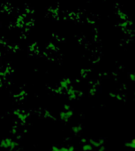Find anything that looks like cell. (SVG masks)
<instances>
[{"label":"cell","mask_w":135,"mask_h":151,"mask_svg":"<svg viewBox=\"0 0 135 151\" xmlns=\"http://www.w3.org/2000/svg\"><path fill=\"white\" fill-rule=\"evenodd\" d=\"M0 147L5 149L13 151L18 148L19 144L14 139L10 138V137H5L0 140Z\"/></svg>","instance_id":"1"},{"label":"cell","mask_w":135,"mask_h":151,"mask_svg":"<svg viewBox=\"0 0 135 151\" xmlns=\"http://www.w3.org/2000/svg\"><path fill=\"white\" fill-rule=\"evenodd\" d=\"M72 116V111L69 108H65L63 111L59 114L60 120L64 121V122H67V121H69Z\"/></svg>","instance_id":"2"},{"label":"cell","mask_w":135,"mask_h":151,"mask_svg":"<svg viewBox=\"0 0 135 151\" xmlns=\"http://www.w3.org/2000/svg\"><path fill=\"white\" fill-rule=\"evenodd\" d=\"M14 114H15L17 119L19 121H20L21 123H25L27 119V115L24 111H22V110H16Z\"/></svg>","instance_id":"3"},{"label":"cell","mask_w":135,"mask_h":151,"mask_svg":"<svg viewBox=\"0 0 135 151\" xmlns=\"http://www.w3.org/2000/svg\"><path fill=\"white\" fill-rule=\"evenodd\" d=\"M59 151H74V148L72 146H62L59 147Z\"/></svg>","instance_id":"4"},{"label":"cell","mask_w":135,"mask_h":151,"mask_svg":"<svg viewBox=\"0 0 135 151\" xmlns=\"http://www.w3.org/2000/svg\"><path fill=\"white\" fill-rule=\"evenodd\" d=\"M49 151H59V147H57V146H53L52 148H50Z\"/></svg>","instance_id":"5"},{"label":"cell","mask_w":135,"mask_h":151,"mask_svg":"<svg viewBox=\"0 0 135 151\" xmlns=\"http://www.w3.org/2000/svg\"><path fill=\"white\" fill-rule=\"evenodd\" d=\"M130 78H131L132 81H134L135 82V73H132L130 75Z\"/></svg>","instance_id":"6"}]
</instances>
